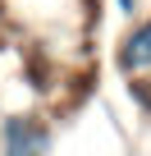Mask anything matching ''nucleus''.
<instances>
[{"label": "nucleus", "instance_id": "2", "mask_svg": "<svg viewBox=\"0 0 151 156\" xmlns=\"http://www.w3.org/2000/svg\"><path fill=\"white\" fill-rule=\"evenodd\" d=\"M119 69L128 78L151 73V19H137L124 37H119Z\"/></svg>", "mask_w": 151, "mask_h": 156}, {"label": "nucleus", "instance_id": "3", "mask_svg": "<svg viewBox=\"0 0 151 156\" xmlns=\"http://www.w3.org/2000/svg\"><path fill=\"white\" fill-rule=\"evenodd\" d=\"M137 5H142V0H119V14H128V19H133V14H137Z\"/></svg>", "mask_w": 151, "mask_h": 156}, {"label": "nucleus", "instance_id": "4", "mask_svg": "<svg viewBox=\"0 0 151 156\" xmlns=\"http://www.w3.org/2000/svg\"><path fill=\"white\" fill-rule=\"evenodd\" d=\"M0 51H5V41H0Z\"/></svg>", "mask_w": 151, "mask_h": 156}, {"label": "nucleus", "instance_id": "1", "mask_svg": "<svg viewBox=\"0 0 151 156\" xmlns=\"http://www.w3.org/2000/svg\"><path fill=\"white\" fill-rule=\"evenodd\" d=\"M50 142H55V129L32 110L0 119V156H50Z\"/></svg>", "mask_w": 151, "mask_h": 156}]
</instances>
